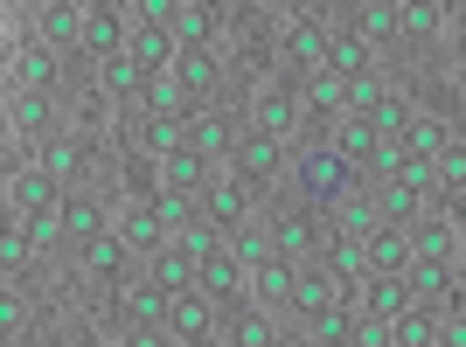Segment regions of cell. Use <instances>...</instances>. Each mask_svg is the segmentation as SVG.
Segmentation results:
<instances>
[{
	"label": "cell",
	"mask_w": 466,
	"mask_h": 347,
	"mask_svg": "<svg viewBox=\"0 0 466 347\" xmlns=\"http://www.w3.org/2000/svg\"><path fill=\"white\" fill-rule=\"evenodd\" d=\"M355 188H370L362 174L349 167V160L334 154V146H292V194L307 202V209H320V215H334L341 202H349Z\"/></svg>",
	"instance_id": "6da1fadb"
},
{
	"label": "cell",
	"mask_w": 466,
	"mask_h": 347,
	"mask_svg": "<svg viewBox=\"0 0 466 347\" xmlns=\"http://www.w3.org/2000/svg\"><path fill=\"white\" fill-rule=\"evenodd\" d=\"M244 118H251V133L279 139V146H299V133H307V118H299V84L265 77L251 97H244Z\"/></svg>",
	"instance_id": "7a4b0ae2"
},
{
	"label": "cell",
	"mask_w": 466,
	"mask_h": 347,
	"mask_svg": "<svg viewBox=\"0 0 466 347\" xmlns=\"http://www.w3.org/2000/svg\"><path fill=\"white\" fill-rule=\"evenodd\" d=\"M230 174L258 194V202H279V194L292 188V146H279V139H265V133H244Z\"/></svg>",
	"instance_id": "3957f363"
},
{
	"label": "cell",
	"mask_w": 466,
	"mask_h": 347,
	"mask_svg": "<svg viewBox=\"0 0 466 347\" xmlns=\"http://www.w3.org/2000/svg\"><path fill=\"white\" fill-rule=\"evenodd\" d=\"M244 133H251V118H244V104H209V112H195V133H188V154H202L216 174L237 160V146H244Z\"/></svg>",
	"instance_id": "277c9868"
},
{
	"label": "cell",
	"mask_w": 466,
	"mask_h": 347,
	"mask_svg": "<svg viewBox=\"0 0 466 347\" xmlns=\"http://www.w3.org/2000/svg\"><path fill=\"white\" fill-rule=\"evenodd\" d=\"M70 125V97H0V133L21 146H42Z\"/></svg>",
	"instance_id": "5b68a950"
},
{
	"label": "cell",
	"mask_w": 466,
	"mask_h": 347,
	"mask_svg": "<svg viewBox=\"0 0 466 347\" xmlns=\"http://www.w3.org/2000/svg\"><path fill=\"white\" fill-rule=\"evenodd\" d=\"M258 215H265V202H258V194L244 188L230 167H223L209 188H202V223H209V230H223V243H230L244 223H258Z\"/></svg>",
	"instance_id": "8992f818"
},
{
	"label": "cell",
	"mask_w": 466,
	"mask_h": 347,
	"mask_svg": "<svg viewBox=\"0 0 466 347\" xmlns=\"http://www.w3.org/2000/svg\"><path fill=\"white\" fill-rule=\"evenodd\" d=\"M126 42H133V7H126V0H91V7H84V42H77V56L112 63V56H126Z\"/></svg>",
	"instance_id": "52a82bcc"
},
{
	"label": "cell",
	"mask_w": 466,
	"mask_h": 347,
	"mask_svg": "<svg viewBox=\"0 0 466 347\" xmlns=\"http://www.w3.org/2000/svg\"><path fill=\"white\" fill-rule=\"evenodd\" d=\"M63 181H49L42 167H0V209L7 215H49L63 209Z\"/></svg>",
	"instance_id": "ba28073f"
},
{
	"label": "cell",
	"mask_w": 466,
	"mask_h": 347,
	"mask_svg": "<svg viewBox=\"0 0 466 347\" xmlns=\"http://www.w3.org/2000/svg\"><path fill=\"white\" fill-rule=\"evenodd\" d=\"M341 299H349V292H341V278H334V271L313 257V264H299V292H292L286 327H313V320H320V312H334Z\"/></svg>",
	"instance_id": "9c48e42d"
},
{
	"label": "cell",
	"mask_w": 466,
	"mask_h": 347,
	"mask_svg": "<svg viewBox=\"0 0 466 347\" xmlns=\"http://www.w3.org/2000/svg\"><path fill=\"white\" fill-rule=\"evenodd\" d=\"M112 236L126 243V251L147 264L154 251H167V223L154 215V202H118V215H112Z\"/></svg>",
	"instance_id": "30bf717a"
},
{
	"label": "cell",
	"mask_w": 466,
	"mask_h": 347,
	"mask_svg": "<svg viewBox=\"0 0 466 347\" xmlns=\"http://www.w3.org/2000/svg\"><path fill=\"white\" fill-rule=\"evenodd\" d=\"M84 7H91V0H35V42L63 49V56H77V42H84Z\"/></svg>",
	"instance_id": "8fae6325"
},
{
	"label": "cell",
	"mask_w": 466,
	"mask_h": 347,
	"mask_svg": "<svg viewBox=\"0 0 466 347\" xmlns=\"http://www.w3.org/2000/svg\"><path fill=\"white\" fill-rule=\"evenodd\" d=\"M328 70H334L341 84H362V77H383V56L355 35L349 21H334V56H328Z\"/></svg>",
	"instance_id": "7c38bea8"
},
{
	"label": "cell",
	"mask_w": 466,
	"mask_h": 347,
	"mask_svg": "<svg viewBox=\"0 0 466 347\" xmlns=\"http://www.w3.org/2000/svg\"><path fill=\"white\" fill-rule=\"evenodd\" d=\"M292 292H299V264H286V257H272V264L251 271V306H265V312L286 320V312H292Z\"/></svg>",
	"instance_id": "4fadbf2b"
},
{
	"label": "cell",
	"mask_w": 466,
	"mask_h": 347,
	"mask_svg": "<svg viewBox=\"0 0 466 347\" xmlns=\"http://www.w3.org/2000/svg\"><path fill=\"white\" fill-rule=\"evenodd\" d=\"M410 230H397V223H383V230L362 243V264H370V278H404L410 271Z\"/></svg>",
	"instance_id": "5bb4252c"
},
{
	"label": "cell",
	"mask_w": 466,
	"mask_h": 347,
	"mask_svg": "<svg viewBox=\"0 0 466 347\" xmlns=\"http://www.w3.org/2000/svg\"><path fill=\"white\" fill-rule=\"evenodd\" d=\"M410 251H418V257H431V264H460V257H466V236L452 230V223H446L439 209H431L425 223H410Z\"/></svg>",
	"instance_id": "9a60e30c"
},
{
	"label": "cell",
	"mask_w": 466,
	"mask_h": 347,
	"mask_svg": "<svg viewBox=\"0 0 466 347\" xmlns=\"http://www.w3.org/2000/svg\"><path fill=\"white\" fill-rule=\"evenodd\" d=\"M167 333H175L181 347L202 341V333H223V306H216V299H202V292H181V299H175V320H167Z\"/></svg>",
	"instance_id": "2e32d148"
},
{
	"label": "cell",
	"mask_w": 466,
	"mask_h": 347,
	"mask_svg": "<svg viewBox=\"0 0 466 347\" xmlns=\"http://www.w3.org/2000/svg\"><path fill=\"white\" fill-rule=\"evenodd\" d=\"M139 271H147L154 285H167V292H175V299H181V292H202V264H195V257L181 251V243H167V251H154V257H147V264H139Z\"/></svg>",
	"instance_id": "e0dca14e"
},
{
	"label": "cell",
	"mask_w": 466,
	"mask_h": 347,
	"mask_svg": "<svg viewBox=\"0 0 466 347\" xmlns=\"http://www.w3.org/2000/svg\"><path fill=\"white\" fill-rule=\"evenodd\" d=\"M223 333H230V347H272L286 333V320L265 306H237V312H223Z\"/></svg>",
	"instance_id": "ac0fdd59"
},
{
	"label": "cell",
	"mask_w": 466,
	"mask_h": 347,
	"mask_svg": "<svg viewBox=\"0 0 466 347\" xmlns=\"http://www.w3.org/2000/svg\"><path fill=\"white\" fill-rule=\"evenodd\" d=\"M328 146H334V154H341V160H349V167L362 174V181H370V160H376V146H383V133H376L370 118H341Z\"/></svg>",
	"instance_id": "d6986e66"
},
{
	"label": "cell",
	"mask_w": 466,
	"mask_h": 347,
	"mask_svg": "<svg viewBox=\"0 0 466 347\" xmlns=\"http://www.w3.org/2000/svg\"><path fill=\"white\" fill-rule=\"evenodd\" d=\"M452 139H460V118L418 112V118H410V133H404V146H410V160H431V167H439V154H446Z\"/></svg>",
	"instance_id": "ffe728a7"
},
{
	"label": "cell",
	"mask_w": 466,
	"mask_h": 347,
	"mask_svg": "<svg viewBox=\"0 0 466 347\" xmlns=\"http://www.w3.org/2000/svg\"><path fill=\"white\" fill-rule=\"evenodd\" d=\"M460 278H466L460 264H431V257H410V271H404L410 299H431V306H446L452 292H460Z\"/></svg>",
	"instance_id": "44dd1931"
},
{
	"label": "cell",
	"mask_w": 466,
	"mask_h": 347,
	"mask_svg": "<svg viewBox=\"0 0 466 347\" xmlns=\"http://www.w3.org/2000/svg\"><path fill=\"white\" fill-rule=\"evenodd\" d=\"M439 320H446V306L418 299L410 312H397V320H390V347H439Z\"/></svg>",
	"instance_id": "7402d4cb"
},
{
	"label": "cell",
	"mask_w": 466,
	"mask_h": 347,
	"mask_svg": "<svg viewBox=\"0 0 466 347\" xmlns=\"http://www.w3.org/2000/svg\"><path fill=\"white\" fill-rule=\"evenodd\" d=\"M376 209H383V223L410 230V223H425V215H431V202L418 188H404V181H376Z\"/></svg>",
	"instance_id": "603a6c76"
},
{
	"label": "cell",
	"mask_w": 466,
	"mask_h": 347,
	"mask_svg": "<svg viewBox=\"0 0 466 347\" xmlns=\"http://www.w3.org/2000/svg\"><path fill=\"white\" fill-rule=\"evenodd\" d=\"M147 70H139L133 56H112V63H97V91L105 97H118V104H139V97H147Z\"/></svg>",
	"instance_id": "cb8c5ba5"
},
{
	"label": "cell",
	"mask_w": 466,
	"mask_h": 347,
	"mask_svg": "<svg viewBox=\"0 0 466 347\" xmlns=\"http://www.w3.org/2000/svg\"><path fill=\"white\" fill-rule=\"evenodd\" d=\"M216 181V167L202 154H167L160 160V188H175V194H202Z\"/></svg>",
	"instance_id": "d4e9b609"
},
{
	"label": "cell",
	"mask_w": 466,
	"mask_h": 347,
	"mask_svg": "<svg viewBox=\"0 0 466 347\" xmlns=\"http://www.w3.org/2000/svg\"><path fill=\"white\" fill-rule=\"evenodd\" d=\"M418 299H410L404 278H370L362 285V312H376V320H397V312H410Z\"/></svg>",
	"instance_id": "484cf974"
},
{
	"label": "cell",
	"mask_w": 466,
	"mask_h": 347,
	"mask_svg": "<svg viewBox=\"0 0 466 347\" xmlns=\"http://www.w3.org/2000/svg\"><path fill=\"white\" fill-rule=\"evenodd\" d=\"M410 118H418V97H410V84H390V97H383V112L370 118L383 139H404L410 133Z\"/></svg>",
	"instance_id": "4316f807"
},
{
	"label": "cell",
	"mask_w": 466,
	"mask_h": 347,
	"mask_svg": "<svg viewBox=\"0 0 466 347\" xmlns=\"http://www.w3.org/2000/svg\"><path fill=\"white\" fill-rule=\"evenodd\" d=\"M230 257H237V264H244V271H258V264H272V230H265V215H258V223H244V230H237L230 236Z\"/></svg>",
	"instance_id": "83f0119b"
},
{
	"label": "cell",
	"mask_w": 466,
	"mask_h": 347,
	"mask_svg": "<svg viewBox=\"0 0 466 347\" xmlns=\"http://www.w3.org/2000/svg\"><path fill=\"white\" fill-rule=\"evenodd\" d=\"M460 188H466V133L439 154V202H446V194H460Z\"/></svg>",
	"instance_id": "f1b7e54d"
},
{
	"label": "cell",
	"mask_w": 466,
	"mask_h": 347,
	"mask_svg": "<svg viewBox=\"0 0 466 347\" xmlns=\"http://www.w3.org/2000/svg\"><path fill=\"white\" fill-rule=\"evenodd\" d=\"M181 251L195 257V264H209V257H223V230H209V223H188V230L175 236Z\"/></svg>",
	"instance_id": "f546056e"
},
{
	"label": "cell",
	"mask_w": 466,
	"mask_h": 347,
	"mask_svg": "<svg viewBox=\"0 0 466 347\" xmlns=\"http://www.w3.org/2000/svg\"><path fill=\"white\" fill-rule=\"evenodd\" d=\"M349 347H390V320H376V312H355Z\"/></svg>",
	"instance_id": "4dcf8cb0"
},
{
	"label": "cell",
	"mask_w": 466,
	"mask_h": 347,
	"mask_svg": "<svg viewBox=\"0 0 466 347\" xmlns=\"http://www.w3.org/2000/svg\"><path fill=\"white\" fill-rule=\"evenodd\" d=\"M118 341H126V347H181V341H175L167 327H126Z\"/></svg>",
	"instance_id": "1f68e13d"
},
{
	"label": "cell",
	"mask_w": 466,
	"mask_h": 347,
	"mask_svg": "<svg viewBox=\"0 0 466 347\" xmlns=\"http://www.w3.org/2000/svg\"><path fill=\"white\" fill-rule=\"evenodd\" d=\"M439 347H466V312H446V320H439Z\"/></svg>",
	"instance_id": "d6a6232c"
},
{
	"label": "cell",
	"mask_w": 466,
	"mask_h": 347,
	"mask_svg": "<svg viewBox=\"0 0 466 347\" xmlns=\"http://www.w3.org/2000/svg\"><path fill=\"white\" fill-rule=\"evenodd\" d=\"M439 215H446L452 230H460V236H466V188H460V194H446V202H439Z\"/></svg>",
	"instance_id": "836d02e7"
},
{
	"label": "cell",
	"mask_w": 466,
	"mask_h": 347,
	"mask_svg": "<svg viewBox=\"0 0 466 347\" xmlns=\"http://www.w3.org/2000/svg\"><path fill=\"white\" fill-rule=\"evenodd\" d=\"M272 347H320V341H313V333L307 327H286V333H279V341Z\"/></svg>",
	"instance_id": "e575fe53"
},
{
	"label": "cell",
	"mask_w": 466,
	"mask_h": 347,
	"mask_svg": "<svg viewBox=\"0 0 466 347\" xmlns=\"http://www.w3.org/2000/svg\"><path fill=\"white\" fill-rule=\"evenodd\" d=\"M84 347H126V341H118V333H97V327H91V341H84Z\"/></svg>",
	"instance_id": "d590c367"
},
{
	"label": "cell",
	"mask_w": 466,
	"mask_h": 347,
	"mask_svg": "<svg viewBox=\"0 0 466 347\" xmlns=\"http://www.w3.org/2000/svg\"><path fill=\"white\" fill-rule=\"evenodd\" d=\"M188 347H230V333H202V341H188Z\"/></svg>",
	"instance_id": "8d00e7d4"
},
{
	"label": "cell",
	"mask_w": 466,
	"mask_h": 347,
	"mask_svg": "<svg viewBox=\"0 0 466 347\" xmlns=\"http://www.w3.org/2000/svg\"><path fill=\"white\" fill-rule=\"evenodd\" d=\"M460 271H466V257H460Z\"/></svg>",
	"instance_id": "74e56055"
}]
</instances>
